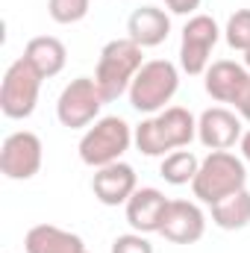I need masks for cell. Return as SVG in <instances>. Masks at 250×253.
Wrapping results in <instances>:
<instances>
[{
	"label": "cell",
	"instance_id": "1",
	"mask_svg": "<svg viewBox=\"0 0 250 253\" xmlns=\"http://www.w3.org/2000/svg\"><path fill=\"white\" fill-rule=\"evenodd\" d=\"M242 189H248V168L242 156L230 150H209V156L200 159V171L191 183V191L200 203L215 206Z\"/></svg>",
	"mask_w": 250,
	"mask_h": 253
},
{
	"label": "cell",
	"instance_id": "2",
	"mask_svg": "<svg viewBox=\"0 0 250 253\" xmlns=\"http://www.w3.org/2000/svg\"><path fill=\"white\" fill-rule=\"evenodd\" d=\"M144 65V47H138L129 36L126 39H112L103 50L94 68V83L103 91L106 103L118 100L124 91H129L135 74Z\"/></svg>",
	"mask_w": 250,
	"mask_h": 253
},
{
	"label": "cell",
	"instance_id": "3",
	"mask_svg": "<svg viewBox=\"0 0 250 253\" xmlns=\"http://www.w3.org/2000/svg\"><path fill=\"white\" fill-rule=\"evenodd\" d=\"M180 88V71L177 65L168 59H150L141 65V71L135 74L132 85H129V106L141 115H159L162 109H168L165 103H171V97Z\"/></svg>",
	"mask_w": 250,
	"mask_h": 253
},
{
	"label": "cell",
	"instance_id": "4",
	"mask_svg": "<svg viewBox=\"0 0 250 253\" xmlns=\"http://www.w3.org/2000/svg\"><path fill=\"white\" fill-rule=\"evenodd\" d=\"M129 144H132V126L118 115H106V118H97L83 132L77 150H80V159L97 171L112 162H121Z\"/></svg>",
	"mask_w": 250,
	"mask_h": 253
},
{
	"label": "cell",
	"instance_id": "5",
	"mask_svg": "<svg viewBox=\"0 0 250 253\" xmlns=\"http://www.w3.org/2000/svg\"><path fill=\"white\" fill-rule=\"evenodd\" d=\"M42 74L27 62L24 56L6 68L3 83H0V112L12 121H24L36 112L39 106V91H42Z\"/></svg>",
	"mask_w": 250,
	"mask_h": 253
},
{
	"label": "cell",
	"instance_id": "6",
	"mask_svg": "<svg viewBox=\"0 0 250 253\" xmlns=\"http://www.w3.org/2000/svg\"><path fill=\"white\" fill-rule=\"evenodd\" d=\"M103 103H106V97L97 88L94 77H77L65 85L56 100V118L68 129H85L97 121Z\"/></svg>",
	"mask_w": 250,
	"mask_h": 253
},
{
	"label": "cell",
	"instance_id": "7",
	"mask_svg": "<svg viewBox=\"0 0 250 253\" xmlns=\"http://www.w3.org/2000/svg\"><path fill=\"white\" fill-rule=\"evenodd\" d=\"M218 39H221V27L212 15H191L186 21L183 42H180V68L188 77L206 74Z\"/></svg>",
	"mask_w": 250,
	"mask_h": 253
},
{
	"label": "cell",
	"instance_id": "8",
	"mask_svg": "<svg viewBox=\"0 0 250 253\" xmlns=\"http://www.w3.org/2000/svg\"><path fill=\"white\" fill-rule=\"evenodd\" d=\"M44 147L42 138L30 129L9 132L0 147V174L9 180H33L42 171Z\"/></svg>",
	"mask_w": 250,
	"mask_h": 253
},
{
	"label": "cell",
	"instance_id": "9",
	"mask_svg": "<svg viewBox=\"0 0 250 253\" xmlns=\"http://www.w3.org/2000/svg\"><path fill=\"white\" fill-rule=\"evenodd\" d=\"M206 233V215L191 200H171L159 227V236L171 245H194Z\"/></svg>",
	"mask_w": 250,
	"mask_h": 253
},
{
	"label": "cell",
	"instance_id": "10",
	"mask_svg": "<svg viewBox=\"0 0 250 253\" xmlns=\"http://www.w3.org/2000/svg\"><path fill=\"white\" fill-rule=\"evenodd\" d=\"M242 115L227 106H212L197 118V138L209 150H230L236 141H242Z\"/></svg>",
	"mask_w": 250,
	"mask_h": 253
},
{
	"label": "cell",
	"instance_id": "11",
	"mask_svg": "<svg viewBox=\"0 0 250 253\" xmlns=\"http://www.w3.org/2000/svg\"><path fill=\"white\" fill-rule=\"evenodd\" d=\"M203 85H206V94L218 103H239L242 94L248 91L250 85V71L245 65L233 62V59H218L206 68L203 74Z\"/></svg>",
	"mask_w": 250,
	"mask_h": 253
},
{
	"label": "cell",
	"instance_id": "12",
	"mask_svg": "<svg viewBox=\"0 0 250 253\" xmlns=\"http://www.w3.org/2000/svg\"><path fill=\"white\" fill-rule=\"evenodd\" d=\"M138 189L135 168L126 162H112L106 168H97L91 177V191L103 206H121Z\"/></svg>",
	"mask_w": 250,
	"mask_h": 253
},
{
	"label": "cell",
	"instance_id": "13",
	"mask_svg": "<svg viewBox=\"0 0 250 253\" xmlns=\"http://www.w3.org/2000/svg\"><path fill=\"white\" fill-rule=\"evenodd\" d=\"M168 203H171V200H168L159 189H153V186L135 189V194L124 203L126 224H129L135 233H144V236H147V233H159Z\"/></svg>",
	"mask_w": 250,
	"mask_h": 253
},
{
	"label": "cell",
	"instance_id": "14",
	"mask_svg": "<svg viewBox=\"0 0 250 253\" xmlns=\"http://www.w3.org/2000/svg\"><path fill=\"white\" fill-rule=\"evenodd\" d=\"M126 36L138 47H159L171 36V15L159 6H138L126 21Z\"/></svg>",
	"mask_w": 250,
	"mask_h": 253
},
{
	"label": "cell",
	"instance_id": "15",
	"mask_svg": "<svg viewBox=\"0 0 250 253\" xmlns=\"http://www.w3.org/2000/svg\"><path fill=\"white\" fill-rule=\"evenodd\" d=\"M24 251L27 253H85V242L62 230L56 224H36L27 236H24Z\"/></svg>",
	"mask_w": 250,
	"mask_h": 253
},
{
	"label": "cell",
	"instance_id": "16",
	"mask_svg": "<svg viewBox=\"0 0 250 253\" xmlns=\"http://www.w3.org/2000/svg\"><path fill=\"white\" fill-rule=\"evenodd\" d=\"M24 59L33 65L44 80H50V77L62 74L65 62H68V47L59 39H53V36H36V39L27 42Z\"/></svg>",
	"mask_w": 250,
	"mask_h": 253
},
{
	"label": "cell",
	"instance_id": "17",
	"mask_svg": "<svg viewBox=\"0 0 250 253\" xmlns=\"http://www.w3.org/2000/svg\"><path fill=\"white\" fill-rule=\"evenodd\" d=\"M153 118H156L159 132H162V138H165L171 153L188 147L191 138H197V118L188 109H183V106H168V109H162Z\"/></svg>",
	"mask_w": 250,
	"mask_h": 253
},
{
	"label": "cell",
	"instance_id": "18",
	"mask_svg": "<svg viewBox=\"0 0 250 253\" xmlns=\"http://www.w3.org/2000/svg\"><path fill=\"white\" fill-rule=\"evenodd\" d=\"M212 224L221 230H245L250 224V191L242 189L212 206Z\"/></svg>",
	"mask_w": 250,
	"mask_h": 253
},
{
	"label": "cell",
	"instance_id": "19",
	"mask_svg": "<svg viewBox=\"0 0 250 253\" xmlns=\"http://www.w3.org/2000/svg\"><path fill=\"white\" fill-rule=\"evenodd\" d=\"M197 171H200V159L191 150H174V153H168L162 159V168H159L162 180L171 183V186H188V183H194Z\"/></svg>",
	"mask_w": 250,
	"mask_h": 253
},
{
	"label": "cell",
	"instance_id": "20",
	"mask_svg": "<svg viewBox=\"0 0 250 253\" xmlns=\"http://www.w3.org/2000/svg\"><path fill=\"white\" fill-rule=\"evenodd\" d=\"M132 141H135V147H138V153H144V156H168L171 150H168V144H165V138H162V132H159V124H156V118L150 115V118H144L141 124L132 129Z\"/></svg>",
	"mask_w": 250,
	"mask_h": 253
},
{
	"label": "cell",
	"instance_id": "21",
	"mask_svg": "<svg viewBox=\"0 0 250 253\" xmlns=\"http://www.w3.org/2000/svg\"><path fill=\"white\" fill-rule=\"evenodd\" d=\"M224 39L233 50H248L250 47V9H236L224 27Z\"/></svg>",
	"mask_w": 250,
	"mask_h": 253
},
{
	"label": "cell",
	"instance_id": "22",
	"mask_svg": "<svg viewBox=\"0 0 250 253\" xmlns=\"http://www.w3.org/2000/svg\"><path fill=\"white\" fill-rule=\"evenodd\" d=\"M91 9V0H47V15L56 24H80Z\"/></svg>",
	"mask_w": 250,
	"mask_h": 253
},
{
	"label": "cell",
	"instance_id": "23",
	"mask_svg": "<svg viewBox=\"0 0 250 253\" xmlns=\"http://www.w3.org/2000/svg\"><path fill=\"white\" fill-rule=\"evenodd\" d=\"M112 253H153V245L147 242L144 233H124L112 242Z\"/></svg>",
	"mask_w": 250,
	"mask_h": 253
},
{
	"label": "cell",
	"instance_id": "24",
	"mask_svg": "<svg viewBox=\"0 0 250 253\" xmlns=\"http://www.w3.org/2000/svg\"><path fill=\"white\" fill-rule=\"evenodd\" d=\"M200 3L203 0H165L168 12H174V15H194L200 9Z\"/></svg>",
	"mask_w": 250,
	"mask_h": 253
},
{
	"label": "cell",
	"instance_id": "25",
	"mask_svg": "<svg viewBox=\"0 0 250 253\" xmlns=\"http://www.w3.org/2000/svg\"><path fill=\"white\" fill-rule=\"evenodd\" d=\"M236 112L242 115V121H250V85H248V91L242 94V100L236 103Z\"/></svg>",
	"mask_w": 250,
	"mask_h": 253
},
{
	"label": "cell",
	"instance_id": "26",
	"mask_svg": "<svg viewBox=\"0 0 250 253\" xmlns=\"http://www.w3.org/2000/svg\"><path fill=\"white\" fill-rule=\"evenodd\" d=\"M239 150H242V159L250 162V129L242 135V141H239Z\"/></svg>",
	"mask_w": 250,
	"mask_h": 253
},
{
	"label": "cell",
	"instance_id": "27",
	"mask_svg": "<svg viewBox=\"0 0 250 253\" xmlns=\"http://www.w3.org/2000/svg\"><path fill=\"white\" fill-rule=\"evenodd\" d=\"M245 68H248V71H250V47H248V50H245Z\"/></svg>",
	"mask_w": 250,
	"mask_h": 253
},
{
	"label": "cell",
	"instance_id": "28",
	"mask_svg": "<svg viewBox=\"0 0 250 253\" xmlns=\"http://www.w3.org/2000/svg\"><path fill=\"white\" fill-rule=\"evenodd\" d=\"M85 253H88V251H85Z\"/></svg>",
	"mask_w": 250,
	"mask_h": 253
}]
</instances>
